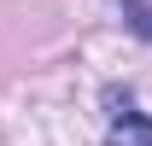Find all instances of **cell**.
<instances>
[{
	"label": "cell",
	"instance_id": "obj_1",
	"mask_svg": "<svg viewBox=\"0 0 152 146\" xmlns=\"http://www.w3.org/2000/svg\"><path fill=\"white\" fill-rule=\"evenodd\" d=\"M105 146H152V117L140 111H117L105 128Z\"/></svg>",
	"mask_w": 152,
	"mask_h": 146
},
{
	"label": "cell",
	"instance_id": "obj_2",
	"mask_svg": "<svg viewBox=\"0 0 152 146\" xmlns=\"http://www.w3.org/2000/svg\"><path fill=\"white\" fill-rule=\"evenodd\" d=\"M123 6V18H129V29L140 41H152V0H117Z\"/></svg>",
	"mask_w": 152,
	"mask_h": 146
}]
</instances>
